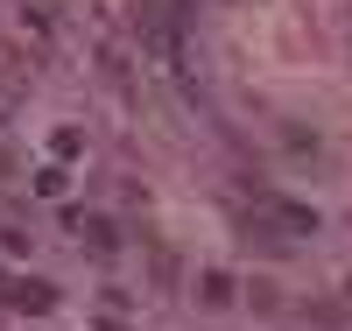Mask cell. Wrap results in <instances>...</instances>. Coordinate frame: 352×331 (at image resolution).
Wrapping results in <instances>:
<instances>
[{"label": "cell", "mask_w": 352, "mask_h": 331, "mask_svg": "<svg viewBox=\"0 0 352 331\" xmlns=\"http://www.w3.org/2000/svg\"><path fill=\"white\" fill-rule=\"evenodd\" d=\"M254 219L275 226V233H289V239H296V233H317V212L296 204V197H254Z\"/></svg>", "instance_id": "cell-1"}, {"label": "cell", "mask_w": 352, "mask_h": 331, "mask_svg": "<svg viewBox=\"0 0 352 331\" xmlns=\"http://www.w3.org/2000/svg\"><path fill=\"white\" fill-rule=\"evenodd\" d=\"M0 296H8L14 310H36V317L56 303V289H50V282H36V275H14V282H0Z\"/></svg>", "instance_id": "cell-2"}, {"label": "cell", "mask_w": 352, "mask_h": 331, "mask_svg": "<svg viewBox=\"0 0 352 331\" xmlns=\"http://www.w3.org/2000/svg\"><path fill=\"white\" fill-rule=\"evenodd\" d=\"M197 296H204V310H226V303H232V275L204 268V275H197Z\"/></svg>", "instance_id": "cell-3"}, {"label": "cell", "mask_w": 352, "mask_h": 331, "mask_svg": "<svg viewBox=\"0 0 352 331\" xmlns=\"http://www.w3.org/2000/svg\"><path fill=\"white\" fill-rule=\"evenodd\" d=\"M78 233L92 239V254H113V247H120V233H113V219H78Z\"/></svg>", "instance_id": "cell-4"}, {"label": "cell", "mask_w": 352, "mask_h": 331, "mask_svg": "<svg viewBox=\"0 0 352 331\" xmlns=\"http://www.w3.org/2000/svg\"><path fill=\"white\" fill-rule=\"evenodd\" d=\"M0 78H21V64H14V50L0 43Z\"/></svg>", "instance_id": "cell-5"}]
</instances>
